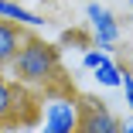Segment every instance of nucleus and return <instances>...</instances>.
Returning a JSON list of instances; mask_svg holds the SVG:
<instances>
[{
  "instance_id": "f257e3e1",
  "label": "nucleus",
  "mask_w": 133,
  "mask_h": 133,
  "mask_svg": "<svg viewBox=\"0 0 133 133\" xmlns=\"http://www.w3.org/2000/svg\"><path fill=\"white\" fill-rule=\"evenodd\" d=\"M7 68H10L14 82H21L24 89H31V92H48V89L65 85L62 51L55 44H48L44 38H34V34H24L17 55H14V62Z\"/></svg>"
},
{
  "instance_id": "f03ea898",
  "label": "nucleus",
  "mask_w": 133,
  "mask_h": 133,
  "mask_svg": "<svg viewBox=\"0 0 133 133\" xmlns=\"http://www.w3.org/2000/svg\"><path fill=\"white\" fill-rule=\"evenodd\" d=\"M41 130L38 133H78V116H82V106H78L75 89L65 82L58 89L41 92Z\"/></svg>"
},
{
  "instance_id": "7ed1b4c3",
  "label": "nucleus",
  "mask_w": 133,
  "mask_h": 133,
  "mask_svg": "<svg viewBox=\"0 0 133 133\" xmlns=\"http://www.w3.org/2000/svg\"><path fill=\"white\" fill-rule=\"evenodd\" d=\"M34 116V92L14 78L0 75V126L4 123H31Z\"/></svg>"
},
{
  "instance_id": "20e7f679",
  "label": "nucleus",
  "mask_w": 133,
  "mask_h": 133,
  "mask_svg": "<svg viewBox=\"0 0 133 133\" xmlns=\"http://www.w3.org/2000/svg\"><path fill=\"white\" fill-rule=\"evenodd\" d=\"M82 116H78V130L82 133H119V116L96 96H78Z\"/></svg>"
},
{
  "instance_id": "39448f33",
  "label": "nucleus",
  "mask_w": 133,
  "mask_h": 133,
  "mask_svg": "<svg viewBox=\"0 0 133 133\" xmlns=\"http://www.w3.org/2000/svg\"><path fill=\"white\" fill-rule=\"evenodd\" d=\"M82 68L92 72V78L102 85V89H119V78H123V68L113 62V51H102L96 44H89L82 51Z\"/></svg>"
},
{
  "instance_id": "423d86ee",
  "label": "nucleus",
  "mask_w": 133,
  "mask_h": 133,
  "mask_svg": "<svg viewBox=\"0 0 133 133\" xmlns=\"http://www.w3.org/2000/svg\"><path fill=\"white\" fill-rule=\"evenodd\" d=\"M85 17H89V28H92V44L102 48V51H113L116 41H119V24L116 17L106 10L102 4H85Z\"/></svg>"
},
{
  "instance_id": "0eeeda50",
  "label": "nucleus",
  "mask_w": 133,
  "mask_h": 133,
  "mask_svg": "<svg viewBox=\"0 0 133 133\" xmlns=\"http://www.w3.org/2000/svg\"><path fill=\"white\" fill-rule=\"evenodd\" d=\"M24 34H28V31H24L21 24H10V21L0 17V68H7V65L14 62V55H17Z\"/></svg>"
},
{
  "instance_id": "6e6552de",
  "label": "nucleus",
  "mask_w": 133,
  "mask_h": 133,
  "mask_svg": "<svg viewBox=\"0 0 133 133\" xmlns=\"http://www.w3.org/2000/svg\"><path fill=\"white\" fill-rule=\"evenodd\" d=\"M0 17L10 21V24H21L24 31H28V28H31V31H34V28H44V17H41V14L14 4V0H0Z\"/></svg>"
},
{
  "instance_id": "1a4fd4ad",
  "label": "nucleus",
  "mask_w": 133,
  "mask_h": 133,
  "mask_svg": "<svg viewBox=\"0 0 133 133\" xmlns=\"http://www.w3.org/2000/svg\"><path fill=\"white\" fill-rule=\"evenodd\" d=\"M119 89H123V96H126V109H130V116H133V72H130V68H123Z\"/></svg>"
},
{
  "instance_id": "9d476101",
  "label": "nucleus",
  "mask_w": 133,
  "mask_h": 133,
  "mask_svg": "<svg viewBox=\"0 0 133 133\" xmlns=\"http://www.w3.org/2000/svg\"><path fill=\"white\" fill-rule=\"evenodd\" d=\"M119 133H133V116L130 119H119Z\"/></svg>"
},
{
  "instance_id": "9b49d317",
  "label": "nucleus",
  "mask_w": 133,
  "mask_h": 133,
  "mask_svg": "<svg viewBox=\"0 0 133 133\" xmlns=\"http://www.w3.org/2000/svg\"><path fill=\"white\" fill-rule=\"evenodd\" d=\"M130 4H133V0H130Z\"/></svg>"
},
{
  "instance_id": "f8f14e48",
  "label": "nucleus",
  "mask_w": 133,
  "mask_h": 133,
  "mask_svg": "<svg viewBox=\"0 0 133 133\" xmlns=\"http://www.w3.org/2000/svg\"><path fill=\"white\" fill-rule=\"evenodd\" d=\"M78 133H82V130H78Z\"/></svg>"
}]
</instances>
